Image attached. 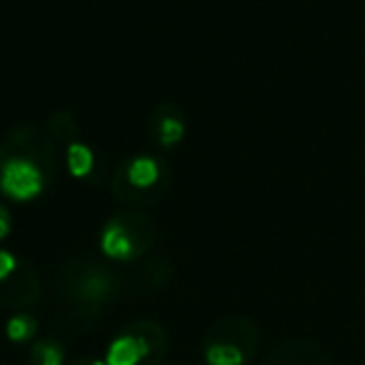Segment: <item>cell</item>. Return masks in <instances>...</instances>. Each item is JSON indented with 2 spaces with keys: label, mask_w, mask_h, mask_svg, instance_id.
<instances>
[{
  "label": "cell",
  "mask_w": 365,
  "mask_h": 365,
  "mask_svg": "<svg viewBox=\"0 0 365 365\" xmlns=\"http://www.w3.org/2000/svg\"><path fill=\"white\" fill-rule=\"evenodd\" d=\"M0 188L16 200H31L43 190V173L31 160L13 158L0 170Z\"/></svg>",
  "instance_id": "6da1fadb"
},
{
  "label": "cell",
  "mask_w": 365,
  "mask_h": 365,
  "mask_svg": "<svg viewBox=\"0 0 365 365\" xmlns=\"http://www.w3.org/2000/svg\"><path fill=\"white\" fill-rule=\"evenodd\" d=\"M210 343H223V345H233V348L243 350L245 358H253L255 348H258V330L250 320L238 318V315H230V318L220 320L213 330L208 333V340L205 345Z\"/></svg>",
  "instance_id": "7a4b0ae2"
},
{
  "label": "cell",
  "mask_w": 365,
  "mask_h": 365,
  "mask_svg": "<svg viewBox=\"0 0 365 365\" xmlns=\"http://www.w3.org/2000/svg\"><path fill=\"white\" fill-rule=\"evenodd\" d=\"M265 365H330V360L325 350L310 340H288L270 350Z\"/></svg>",
  "instance_id": "3957f363"
},
{
  "label": "cell",
  "mask_w": 365,
  "mask_h": 365,
  "mask_svg": "<svg viewBox=\"0 0 365 365\" xmlns=\"http://www.w3.org/2000/svg\"><path fill=\"white\" fill-rule=\"evenodd\" d=\"M101 248L106 255L118 260H128L133 255V238L120 223H110L106 230H103V238H101Z\"/></svg>",
  "instance_id": "277c9868"
},
{
  "label": "cell",
  "mask_w": 365,
  "mask_h": 365,
  "mask_svg": "<svg viewBox=\"0 0 365 365\" xmlns=\"http://www.w3.org/2000/svg\"><path fill=\"white\" fill-rule=\"evenodd\" d=\"M205 360H208V365H245L248 363L243 350L233 348V345H223V343L205 345Z\"/></svg>",
  "instance_id": "5b68a950"
},
{
  "label": "cell",
  "mask_w": 365,
  "mask_h": 365,
  "mask_svg": "<svg viewBox=\"0 0 365 365\" xmlns=\"http://www.w3.org/2000/svg\"><path fill=\"white\" fill-rule=\"evenodd\" d=\"M128 178L133 185L138 188H150L153 182L158 180V165L153 158H135L128 168Z\"/></svg>",
  "instance_id": "8992f818"
},
{
  "label": "cell",
  "mask_w": 365,
  "mask_h": 365,
  "mask_svg": "<svg viewBox=\"0 0 365 365\" xmlns=\"http://www.w3.org/2000/svg\"><path fill=\"white\" fill-rule=\"evenodd\" d=\"M68 168H71V173L76 178L88 175V173H91V168H93L91 148L81 145V143H73V145L68 148Z\"/></svg>",
  "instance_id": "52a82bcc"
},
{
  "label": "cell",
  "mask_w": 365,
  "mask_h": 365,
  "mask_svg": "<svg viewBox=\"0 0 365 365\" xmlns=\"http://www.w3.org/2000/svg\"><path fill=\"white\" fill-rule=\"evenodd\" d=\"M31 365H63V348L51 340H41L31 350Z\"/></svg>",
  "instance_id": "ba28073f"
},
{
  "label": "cell",
  "mask_w": 365,
  "mask_h": 365,
  "mask_svg": "<svg viewBox=\"0 0 365 365\" xmlns=\"http://www.w3.org/2000/svg\"><path fill=\"white\" fill-rule=\"evenodd\" d=\"M36 330H38L36 318H31V315H16V318H11V323H8V338L16 340V343H23V340L33 338Z\"/></svg>",
  "instance_id": "9c48e42d"
},
{
  "label": "cell",
  "mask_w": 365,
  "mask_h": 365,
  "mask_svg": "<svg viewBox=\"0 0 365 365\" xmlns=\"http://www.w3.org/2000/svg\"><path fill=\"white\" fill-rule=\"evenodd\" d=\"M182 138V123L178 120V118H165V120L160 123V140L165 143V145H173V143H178Z\"/></svg>",
  "instance_id": "30bf717a"
},
{
  "label": "cell",
  "mask_w": 365,
  "mask_h": 365,
  "mask_svg": "<svg viewBox=\"0 0 365 365\" xmlns=\"http://www.w3.org/2000/svg\"><path fill=\"white\" fill-rule=\"evenodd\" d=\"M18 263L16 258H13L11 253H6V250H0V280H8L13 273H16Z\"/></svg>",
  "instance_id": "8fae6325"
},
{
  "label": "cell",
  "mask_w": 365,
  "mask_h": 365,
  "mask_svg": "<svg viewBox=\"0 0 365 365\" xmlns=\"http://www.w3.org/2000/svg\"><path fill=\"white\" fill-rule=\"evenodd\" d=\"M11 233V218H8V210L0 208V240Z\"/></svg>",
  "instance_id": "7c38bea8"
},
{
  "label": "cell",
  "mask_w": 365,
  "mask_h": 365,
  "mask_svg": "<svg viewBox=\"0 0 365 365\" xmlns=\"http://www.w3.org/2000/svg\"><path fill=\"white\" fill-rule=\"evenodd\" d=\"M71 365H106V360H96V358H81Z\"/></svg>",
  "instance_id": "4fadbf2b"
}]
</instances>
